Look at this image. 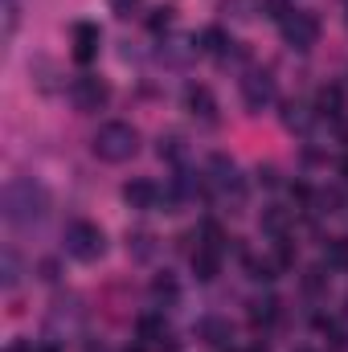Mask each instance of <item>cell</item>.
Segmentation results:
<instances>
[{
  "mask_svg": "<svg viewBox=\"0 0 348 352\" xmlns=\"http://www.w3.org/2000/svg\"><path fill=\"white\" fill-rule=\"evenodd\" d=\"M45 213H50V192L33 176H17L4 184V221L8 226L25 230V226H37Z\"/></svg>",
  "mask_w": 348,
  "mask_h": 352,
  "instance_id": "cell-1",
  "label": "cell"
},
{
  "mask_svg": "<svg viewBox=\"0 0 348 352\" xmlns=\"http://www.w3.org/2000/svg\"><path fill=\"white\" fill-rule=\"evenodd\" d=\"M140 152V135L131 123H102L98 135H94V156L102 164H123Z\"/></svg>",
  "mask_w": 348,
  "mask_h": 352,
  "instance_id": "cell-2",
  "label": "cell"
},
{
  "mask_svg": "<svg viewBox=\"0 0 348 352\" xmlns=\"http://www.w3.org/2000/svg\"><path fill=\"white\" fill-rule=\"evenodd\" d=\"M62 246H66V254H70L74 263H94V258L107 254V234H102L94 221H70Z\"/></svg>",
  "mask_w": 348,
  "mask_h": 352,
  "instance_id": "cell-3",
  "label": "cell"
},
{
  "mask_svg": "<svg viewBox=\"0 0 348 352\" xmlns=\"http://www.w3.org/2000/svg\"><path fill=\"white\" fill-rule=\"evenodd\" d=\"M205 180H209V192H221L226 201L242 205V197H246V184H242V176H238V164H234L230 156L213 152V156L205 160Z\"/></svg>",
  "mask_w": 348,
  "mask_h": 352,
  "instance_id": "cell-4",
  "label": "cell"
},
{
  "mask_svg": "<svg viewBox=\"0 0 348 352\" xmlns=\"http://www.w3.org/2000/svg\"><path fill=\"white\" fill-rule=\"evenodd\" d=\"M283 41L295 50V54H307L316 41H320V21L312 12H291L283 21Z\"/></svg>",
  "mask_w": 348,
  "mask_h": 352,
  "instance_id": "cell-5",
  "label": "cell"
},
{
  "mask_svg": "<svg viewBox=\"0 0 348 352\" xmlns=\"http://www.w3.org/2000/svg\"><path fill=\"white\" fill-rule=\"evenodd\" d=\"M107 98H111V87H107L98 74H78V78L70 82V102H74L78 111H102Z\"/></svg>",
  "mask_w": 348,
  "mask_h": 352,
  "instance_id": "cell-6",
  "label": "cell"
},
{
  "mask_svg": "<svg viewBox=\"0 0 348 352\" xmlns=\"http://www.w3.org/2000/svg\"><path fill=\"white\" fill-rule=\"evenodd\" d=\"M123 201H127V209H135V213H152V209H160L164 192H160V184H156V180L135 176V180H127V184H123Z\"/></svg>",
  "mask_w": 348,
  "mask_h": 352,
  "instance_id": "cell-7",
  "label": "cell"
},
{
  "mask_svg": "<svg viewBox=\"0 0 348 352\" xmlns=\"http://www.w3.org/2000/svg\"><path fill=\"white\" fill-rule=\"evenodd\" d=\"M274 78L266 74V70H250L246 78H242V102H246V111H266L270 102H274Z\"/></svg>",
  "mask_w": 348,
  "mask_h": 352,
  "instance_id": "cell-8",
  "label": "cell"
},
{
  "mask_svg": "<svg viewBox=\"0 0 348 352\" xmlns=\"http://www.w3.org/2000/svg\"><path fill=\"white\" fill-rule=\"evenodd\" d=\"M262 234L270 238V242H287L291 238V230H295V213L291 209H283V205H270V209H262Z\"/></svg>",
  "mask_w": 348,
  "mask_h": 352,
  "instance_id": "cell-9",
  "label": "cell"
},
{
  "mask_svg": "<svg viewBox=\"0 0 348 352\" xmlns=\"http://www.w3.org/2000/svg\"><path fill=\"white\" fill-rule=\"evenodd\" d=\"M184 111L201 123H217V98L209 94V87H188L184 90Z\"/></svg>",
  "mask_w": 348,
  "mask_h": 352,
  "instance_id": "cell-10",
  "label": "cell"
},
{
  "mask_svg": "<svg viewBox=\"0 0 348 352\" xmlns=\"http://www.w3.org/2000/svg\"><path fill=\"white\" fill-rule=\"evenodd\" d=\"M193 274H197L201 283H213V278L221 274V250L201 242V246L193 250Z\"/></svg>",
  "mask_w": 348,
  "mask_h": 352,
  "instance_id": "cell-11",
  "label": "cell"
},
{
  "mask_svg": "<svg viewBox=\"0 0 348 352\" xmlns=\"http://www.w3.org/2000/svg\"><path fill=\"white\" fill-rule=\"evenodd\" d=\"M98 41H102L98 25H90V21L74 25V58H78L83 66H87V62H94V54H98Z\"/></svg>",
  "mask_w": 348,
  "mask_h": 352,
  "instance_id": "cell-12",
  "label": "cell"
},
{
  "mask_svg": "<svg viewBox=\"0 0 348 352\" xmlns=\"http://www.w3.org/2000/svg\"><path fill=\"white\" fill-rule=\"evenodd\" d=\"M197 336H201L205 344H217V349H230V344H234V328H230V320H221V316L201 320V324H197Z\"/></svg>",
  "mask_w": 348,
  "mask_h": 352,
  "instance_id": "cell-13",
  "label": "cell"
},
{
  "mask_svg": "<svg viewBox=\"0 0 348 352\" xmlns=\"http://www.w3.org/2000/svg\"><path fill=\"white\" fill-rule=\"evenodd\" d=\"M193 45L201 50V54H213V58H221L234 41H230V33L226 29H217V25H209V29H201V37H193Z\"/></svg>",
  "mask_w": 348,
  "mask_h": 352,
  "instance_id": "cell-14",
  "label": "cell"
},
{
  "mask_svg": "<svg viewBox=\"0 0 348 352\" xmlns=\"http://www.w3.org/2000/svg\"><path fill=\"white\" fill-rule=\"evenodd\" d=\"M279 316H283V303H279L274 295H262V299L250 303V324H254V328H270Z\"/></svg>",
  "mask_w": 348,
  "mask_h": 352,
  "instance_id": "cell-15",
  "label": "cell"
},
{
  "mask_svg": "<svg viewBox=\"0 0 348 352\" xmlns=\"http://www.w3.org/2000/svg\"><path fill=\"white\" fill-rule=\"evenodd\" d=\"M221 12H226L230 21L246 25V21H254L262 12V0H221Z\"/></svg>",
  "mask_w": 348,
  "mask_h": 352,
  "instance_id": "cell-16",
  "label": "cell"
},
{
  "mask_svg": "<svg viewBox=\"0 0 348 352\" xmlns=\"http://www.w3.org/2000/svg\"><path fill=\"white\" fill-rule=\"evenodd\" d=\"M316 107H320V115L340 119V111H345V90L340 87H324L320 94H316Z\"/></svg>",
  "mask_w": 348,
  "mask_h": 352,
  "instance_id": "cell-17",
  "label": "cell"
},
{
  "mask_svg": "<svg viewBox=\"0 0 348 352\" xmlns=\"http://www.w3.org/2000/svg\"><path fill=\"white\" fill-rule=\"evenodd\" d=\"M156 152H160V160H173V164H180V160H184V156H188V144H184V135H160V148H156Z\"/></svg>",
  "mask_w": 348,
  "mask_h": 352,
  "instance_id": "cell-18",
  "label": "cell"
},
{
  "mask_svg": "<svg viewBox=\"0 0 348 352\" xmlns=\"http://www.w3.org/2000/svg\"><path fill=\"white\" fill-rule=\"evenodd\" d=\"M127 254H131L135 263H148V258L156 254V238H152V234H131V238H127Z\"/></svg>",
  "mask_w": 348,
  "mask_h": 352,
  "instance_id": "cell-19",
  "label": "cell"
},
{
  "mask_svg": "<svg viewBox=\"0 0 348 352\" xmlns=\"http://www.w3.org/2000/svg\"><path fill=\"white\" fill-rule=\"evenodd\" d=\"M283 123H287L291 131H307V127H312V115H307L303 102H287V107H283Z\"/></svg>",
  "mask_w": 348,
  "mask_h": 352,
  "instance_id": "cell-20",
  "label": "cell"
},
{
  "mask_svg": "<svg viewBox=\"0 0 348 352\" xmlns=\"http://www.w3.org/2000/svg\"><path fill=\"white\" fill-rule=\"evenodd\" d=\"M152 299H156V303H176V299H180V287H176L173 274L152 278Z\"/></svg>",
  "mask_w": 348,
  "mask_h": 352,
  "instance_id": "cell-21",
  "label": "cell"
},
{
  "mask_svg": "<svg viewBox=\"0 0 348 352\" xmlns=\"http://www.w3.org/2000/svg\"><path fill=\"white\" fill-rule=\"evenodd\" d=\"M324 258H328V270H348V238H332Z\"/></svg>",
  "mask_w": 348,
  "mask_h": 352,
  "instance_id": "cell-22",
  "label": "cell"
},
{
  "mask_svg": "<svg viewBox=\"0 0 348 352\" xmlns=\"http://www.w3.org/2000/svg\"><path fill=\"white\" fill-rule=\"evenodd\" d=\"M246 270H250V278H259V283L279 278V266H274V258H246Z\"/></svg>",
  "mask_w": 348,
  "mask_h": 352,
  "instance_id": "cell-23",
  "label": "cell"
},
{
  "mask_svg": "<svg viewBox=\"0 0 348 352\" xmlns=\"http://www.w3.org/2000/svg\"><path fill=\"white\" fill-rule=\"evenodd\" d=\"M197 45H188V41H168L164 50H160V62H168V66H180L188 54H193Z\"/></svg>",
  "mask_w": 348,
  "mask_h": 352,
  "instance_id": "cell-24",
  "label": "cell"
},
{
  "mask_svg": "<svg viewBox=\"0 0 348 352\" xmlns=\"http://www.w3.org/2000/svg\"><path fill=\"white\" fill-rule=\"evenodd\" d=\"M303 291H307V295H324V291H328V274H324L320 266H312V270L303 274Z\"/></svg>",
  "mask_w": 348,
  "mask_h": 352,
  "instance_id": "cell-25",
  "label": "cell"
},
{
  "mask_svg": "<svg viewBox=\"0 0 348 352\" xmlns=\"http://www.w3.org/2000/svg\"><path fill=\"white\" fill-rule=\"evenodd\" d=\"M262 12H266V16H274V21L283 25V21L295 12V8H287V0H262Z\"/></svg>",
  "mask_w": 348,
  "mask_h": 352,
  "instance_id": "cell-26",
  "label": "cell"
},
{
  "mask_svg": "<svg viewBox=\"0 0 348 352\" xmlns=\"http://www.w3.org/2000/svg\"><path fill=\"white\" fill-rule=\"evenodd\" d=\"M17 21H21V4L17 0H4V37L17 33Z\"/></svg>",
  "mask_w": 348,
  "mask_h": 352,
  "instance_id": "cell-27",
  "label": "cell"
},
{
  "mask_svg": "<svg viewBox=\"0 0 348 352\" xmlns=\"http://www.w3.org/2000/svg\"><path fill=\"white\" fill-rule=\"evenodd\" d=\"M17 283H21V266H17V254L8 250V254H4V287L12 291Z\"/></svg>",
  "mask_w": 348,
  "mask_h": 352,
  "instance_id": "cell-28",
  "label": "cell"
},
{
  "mask_svg": "<svg viewBox=\"0 0 348 352\" xmlns=\"http://www.w3.org/2000/svg\"><path fill=\"white\" fill-rule=\"evenodd\" d=\"M168 25H173V8H168V4H164V8H152L148 29H156V33H160V29H168Z\"/></svg>",
  "mask_w": 348,
  "mask_h": 352,
  "instance_id": "cell-29",
  "label": "cell"
},
{
  "mask_svg": "<svg viewBox=\"0 0 348 352\" xmlns=\"http://www.w3.org/2000/svg\"><path fill=\"white\" fill-rule=\"evenodd\" d=\"M144 0H111V8H115V16H131L135 8H140Z\"/></svg>",
  "mask_w": 348,
  "mask_h": 352,
  "instance_id": "cell-30",
  "label": "cell"
},
{
  "mask_svg": "<svg viewBox=\"0 0 348 352\" xmlns=\"http://www.w3.org/2000/svg\"><path fill=\"white\" fill-rule=\"evenodd\" d=\"M41 278H50V283H54V278H58V266H54V263H41Z\"/></svg>",
  "mask_w": 348,
  "mask_h": 352,
  "instance_id": "cell-31",
  "label": "cell"
},
{
  "mask_svg": "<svg viewBox=\"0 0 348 352\" xmlns=\"http://www.w3.org/2000/svg\"><path fill=\"white\" fill-rule=\"evenodd\" d=\"M340 173H345V180H348V156H345V160H340Z\"/></svg>",
  "mask_w": 348,
  "mask_h": 352,
  "instance_id": "cell-32",
  "label": "cell"
},
{
  "mask_svg": "<svg viewBox=\"0 0 348 352\" xmlns=\"http://www.w3.org/2000/svg\"><path fill=\"white\" fill-rule=\"evenodd\" d=\"M299 352H312V349H299Z\"/></svg>",
  "mask_w": 348,
  "mask_h": 352,
  "instance_id": "cell-33",
  "label": "cell"
}]
</instances>
